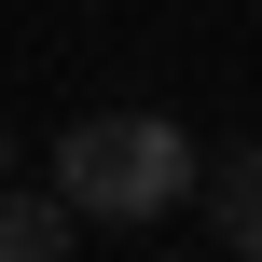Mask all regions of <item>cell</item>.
<instances>
[{"instance_id": "cell-1", "label": "cell", "mask_w": 262, "mask_h": 262, "mask_svg": "<svg viewBox=\"0 0 262 262\" xmlns=\"http://www.w3.org/2000/svg\"><path fill=\"white\" fill-rule=\"evenodd\" d=\"M207 193V152L180 138V111H83L55 138V207L69 221H180Z\"/></svg>"}, {"instance_id": "cell-2", "label": "cell", "mask_w": 262, "mask_h": 262, "mask_svg": "<svg viewBox=\"0 0 262 262\" xmlns=\"http://www.w3.org/2000/svg\"><path fill=\"white\" fill-rule=\"evenodd\" d=\"M207 207H221V249H235V262H262V138L207 166Z\"/></svg>"}, {"instance_id": "cell-3", "label": "cell", "mask_w": 262, "mask_h": 262, "mask_svg": "<svg viewBox=\"0 0 262 262\" xmlns=\"http://www.w3.org/2000/svg\"><path fill=\"white\" fill-rule=\"evenodd\" d=\"M69 235H83V221H69L55 193H0V262H69Z\"/></svg>"}, {"instance_id": "cell-4", "label": "cell", "mask_w": 262, "mask_h": 262, "mask_svg": "<svg viewBox=\"0 0 262 262\" xmlns=\"http://www.w3.org/2000/svg\"><path fill=\"white\" fill-rule=\"evenodd\" d=\"M0 166H14V138H0Z\"/></svg>"}]
</instances>
